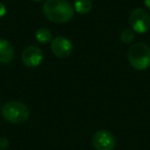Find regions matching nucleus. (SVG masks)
Here are the masks:
<instances>
[{
	"label": "nucleus",
	"instance_id": "nucleus-9",
	"mask_svg": "<svg viewBox=\"0 0 150 150\" xmlns=\"http://www.w3.org/2000/svg\"><path fill=\"white\" fill-rule=\"evenodd\" d=\"M92 1L91 0H75L74 9L80 15H88L92 11Z\"/></svg>",
	"mask_w": 150,
	"mask_h": 150
},
{
	"label": "nucleus",
	"instance_id": "nucleus-10",
	"mask_svg": "<svg viewBox=\"0 0 150 150\" xmlns=\"http://www.w3.org/2000/svg\"><path fill=\"white\" fill-rule=\"evenodd\" d=\"M35 38L39 43L46 44L52 42V35L50 30H48L47 28H40L35 32Z\"/></svg>",
	"mask_w": 150,
	"mask_h": 150
},
{
	"label": "nucleus",
	"instance_id": "nucleus-6",
	"mask_svg": "<svg viewBox=\"0 0 150 150\" xmlns=\"http://www.w3.org/2000/svg\"><path fill=\"white\" fill-rule=\"evenodd\" d=\"M43 60L42 50L36 45H30L22 52V62L28 68H36Z\"/></svg>",
	"mask_w": 150,
	"mask_h": 150
},
{
	"label": "nucleus",
	"instance_id": "nucleus-12",
	"mask_svg": "<svg viewBox=\"0 0 150 150\" xmlns=\"http://www.w3.org/2000/svg\"><path fill=\"white\" fill-rule=\"evenodd\" d=\"M8 146H9V141L6 139V138H4V137L0 138V150L7 149Z\"/></svg>",
	"mask_w": 150,
	"mask_h": 150
},
{
	"label": "nucleus",
	"instance_id": "nucleus-3",
	"mask_svg": "<svg viewBox=\"0 0 150 150\" xmlns=\"http://www.w3.org/2000/svg\"><path fill=\"white\" fill-rule=\"evenodd\" d=\"M3 118L13 125L23 123L29 118L30 111L27 105L19 101H11L5 103L1 109Z\"/></svg>",
	"mask_w": 150,
	"mask_h": 150
},
{
	"label": "nucleus",
	"instance_id": "nucleus-2",
	"mask_svg": "<svg viewBox=\"0 0 150 150\" xmlns=\"http://www.w3.org/2000/svg\"><path fill=\"white\" fill-rule=\"evenodd\" d=\"M129 63L136 70H145L150 66V47L144 42L134 43L127 52Z\"/></svg>",
	"mask_w": 150,
	"mask_h": 150
},
{
	"label": "nucleus",
	"instance_id": "nucleus-11",
	"mask_svg": "<svg viewBox=\"0 0 150 150\" xmlns=\"http://www.w3.org/2000/svg\"><path fill=\"white\" fill-rule=\"evenodd\" d=\"M135 39V32L132 29H125L121 32L120 40L123 43H131Z\"/></svg>",
	"mask_w": 150,
	"mask_h": 150
},
{
	"label": "nucleus",
	"instance_id": "nucleus-4",
	"mask_svg": "<svg viewBox=\"0 0 150 150\" xmlns=\"http://www.w3.org/2000/svg\"><path fill=\"white\" fill-rule=\"evenodd\" d=\"M129 24L134 32L140 34L146 33L150 28L149 13L143 8L134 9L129 16Z\"/></svg>",
	"mask_w": 150,
	"mask_h": 150
},
{
	"label": "nucleus",
	"instance_id": "nucleus-8",
	"mask_svg": "<svg viewBox=\"0 0 150 150\" xmlns=\"http://www.w3.org/2000/svg\"><path fill=\"white\" fill-rule=\"evenodd\" d=\"M15 59V48L6 39H0V63L9 64Z\"/></svg>",
	"mask_w": 150,
	"mask_h": 150
},
{
	"label": "nucleus",
	"instance_id": "nucleus-5",
	"mask_svg": "<svg viewBox=\"0 0 150 150\" xmlns=\"http://www.w3.org/2000/svg\"><path fill=\"white\" fill-rule=\"evenodd\" d=\"M93 146L96 150H113L116 146V140L110 132L101 129L93 136Z\"/></svg>",
	"mask_w": 150,
	"mask_h": 150
},
{
	"label": "nucleus",
	"instance_id": "nucleus-1",
	"mask_svg": "<svg viewBox=\"0 0 150 150\" xmlns=\"http://www.w3.org/2000/svg\"><path fill=\"white\" fill-rule=\"evenodd\" d=\"M42 11L48 21L57 24L67 23L74 17V7L66 0H45Z\"/></svg>",
	"mask_w": 150,
	"mask_h": 150
},
{
	"label": "nucleus",
	"instance_id": "nucleus-13",
	"mask_svg": "<svg viewBox=\"0 0 150 150\" xmlns=\"http://www.w3.org/2000/svg\"><path fill=\"white\" fill-rule=\"evenodd\" d=\"M5 13H6V7L2 2H0V18L4 17Z\"/></svg>",
	"mask_w": 150,
	"mask_h": 150
},
{
	"label": "nucleus",
	"instance_id": "nucleus-14",
	"mask_svg": "<svg viewBox=\"0 0 150 150\" xmlns=\"http://www.w3.org/2000/svg\"><path fill=\"white\" fill-rule=\"evenodd\" d=\"M144 4L150 11V0H144Z\"/></svg>",
	"mask_w": 150,
	"mask_h": 150
},
{
	"label": "nucleus",
	"instance_id": "nucleus-15",
	"mask_svg": "<svg viewBox=\"0 0 150 150\" xmlns=\"http://www.w3.org/2000/svg\"><path fill=\"white\" fill-rule=\"evenodd\" d=\"M32 1H35V2H41L43 0H32Z\"/></svg>",
	"mask_w": 150,
	"mask_h": 150
},
{
	"label": "nucleus",
	"instance_id": "nucleus-7",
	"mask_svg": "<svg viewBox=\"0 0 150 150\" xmlns=\"http://www.w3.org/2000/svg\"><path fill=\"white\" fill-rule=\"evenodd\" d=\"M50 48H52V54L57 58L64 59L71 54L73 45L68 38L64 37V36H59V37H56L52 40Z\"/></svg>",
	"mask_w": 150,
	"mask_h": 150
}]
</instances>
